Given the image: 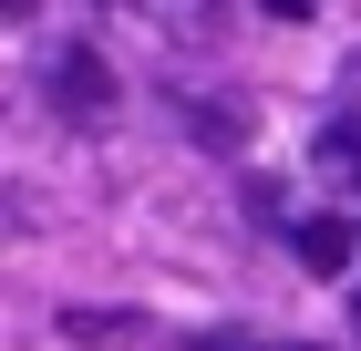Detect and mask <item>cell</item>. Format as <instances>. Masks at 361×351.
<instances>
[{
  "label": "cell",
  "instance_id": "obj_1",
  "mask_svg": "<svg viewBox=\"0 0 361 351\" xmlns=\"http://www.w3.org/2000/svg\"><path fill=\"white\" fill-rule=\"evenodd\" d=\"M52 104L73 114V124H83V114H114V73H104V52H83V42H73V52H52Z\"/></svg>",
  "mask_w": 361,
  "mask_h": 351
},
{
  "label": "cell",
  "instance_id": "obj_2",
  "mask_svg": "<svg viewBox=\"0 0 361 351\" xmlns=\"http://www.w3.org/2000/svg\"><path fill=\"white\" fill-rule=\"evenodd\" d=\"M289 248H300V269H320V279H341V269L361 258L351 217H300V227H289Z\"/></svg>",
  "mask_w": 361,
  "mask_h": 351
},
{
  "label": "cell",
  "instance_id": "obj_3",
  "mask_svg": "<svg viewBox=\"0 0 361 351\" xmlns=\"http://www.w3.org/2000/svg\"><path fill=\"white\" fill-rule=\"evenodd\" d=\"M320 176L331 186H361V124H331L320 135Z\"/></svg>",
  "mask_w": 361,
  "mask_h": 351
},
{
  "label": "cell",
  "instance_id": "obj_4",
  "mask_svg": "<svg viewBox=\"0 0 361 351\" xmlns=\"http://www.w3.org/2000/svg\"><path fill=\"white\" fill-rule=\"evenodd\" d=\"M351 321H361V310H351Z\"/></svg>",
  "mask_w": 361,
  "mask_h": 351
}]
</instances>
